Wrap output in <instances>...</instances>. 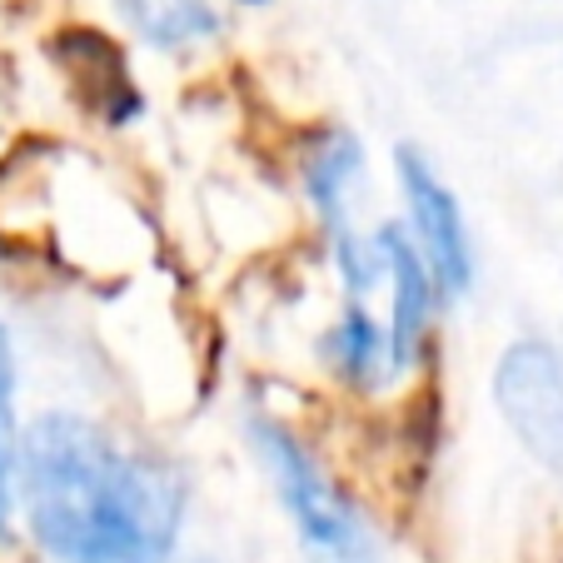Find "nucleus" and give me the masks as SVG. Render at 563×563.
<instances>
[{"instance_id":"obj_1","label":"nucleus","mask_w":563,"mask_h":563,"mask_svg":"<svg viewBox=\"0 0 563 563\" xmlns=\"http://www.w3.org/2000/svg\"><path fill=\"white\" fill-rule=\"evenodd\" d=\"M15 509L55 563H170L190 489L159 449L51 409L15 444Z\"/></svg>"},{"instance_id":"obj_2","label":"nucleus","mask_w":563,"mask_h":563,"mask_svg":"<svg viewBox=\"0 0 563 563\" xmlns=\"http://www.w3.org/2000/svg\"><path fill=\"white\" fill-rule=\"evenodd\" d=\"M255 454L275 484L279 509L289 514L299 543L319 563H379V529L364 514V504L344 489L319 454L285 424V419H250Z\"/></svg>"},{"instance_id":"obj_3","label":"nucleus","mask_w":563,"mask_h":563,"mask_svg":"<svg viewBox=\"0 0 563 563\" xmlns=\"http://www.w3.org/2000/svg\"><path fill=\"white\" fill-rule=\"evenodd\" d=\"M399 170V195H405L409 214V240H415L419 260H424L429 279H434L439 299H464L474 289V240H468V220L459 210L454 190L439 180V170L419 155L415 145H399L394 155Z\"/></svg>"},{"instance_id":"obj_4","label":"nucleus","mask_w":563,"mask_h":563,"mask_svg":"<svg viewBox=\"0 0 563 563\" xmlns=\"http://www.w3.org/2000/svg\"><path fill=\"white\" fill-rule=\"evenodd\" d=\"M494 405L509 434L543 468H563V350L549 340H514L494 369Z\"/></svg>"},{"instance_id":"obj_5","label":"nucleus","mask_w":563,"mask_h":563,"mask_svg":"<svg viewBox=\"0 0 563 563\" xmlns=\"http://www.w3.org/2000/svg\"><path fill=\"white\" fill-rule=\"evenodd\" d=\"M374 255H379V289L389 299V314H384V334H389V360L394 374L409 379L419 364L429 360V344H434V314H439V289L429 279L424 260H419L415 240L399 220L379 224L369 234Z\"/></svg>"},{"instance_id":"obj_6","label":"nucleus","mask_w":563,"mask_h":563,"mask_svg":"<svg viewBox=\"0 0 563 563\" xmlns=\"http://www.w3.org/2000/svg\"><path fill=\"white\" fill-rule=\"evenodd\" d=\"M364 180V145L340 125H324L299 145V185H305L309 210L319 214L324 234L340 240L350 234V205H354V185Z\"/></svg>"},{"instance_id":"obj_7","label":"nucleus","mask_w":563,"mask_h":563,"mask_svg":"<svg viewBox=\"0 0 563 563\" xmlns=\"http://www.w3.org/2000/svg\"><path fill=\"white\" fill-rule=\"evenodd\" d=\"M319 354H324V369H330L350 394H360V399L399 384L394 360H389L384 319L374 314L369 305H344L340 319H334L330 330H324V340H319Z\"/></svg>"},{"instance_id":"obj_8","label":"nucleus","mask_w":563,"mask_h":563,"mask_svg":"<svg viewBox=\"0 0 563 563\" xmlns=\"http://www.w3.org/2000/svg\"><path fill=\"white\" fill-rule=\"evenodd\" d=\"M125 25L155 51H200V45L220 41L224 15L214 11V0H115Z\"/></svg>"},{"instance_id":"obj_9","label":"nucleus","mask_w":563,"mask_h":563,"mask_svg":"<svg viewBox=\"0 0 563 563\" xmlns=\"http://www.w3.org/2000/svg\"><path fill=\"white\" fill-rule=\"evenodd\" d=\"M15 444H21V429H15V344L11 330L0 324V539L15 519Z\"/></svg>"},{"instance_id":"obj_10","label":"nucleus","mask_w":563,"mask_h":563,"mask_svg":"<svg viewBox=\"0 0 563 563\" xmlns=\"http://www.w3.org/2000/svg\"><path fill=\"white\" fill-rule=\"evenodd\" d=\"M180 563H220V559H180Z\"/></svg>"}]
</instances>
